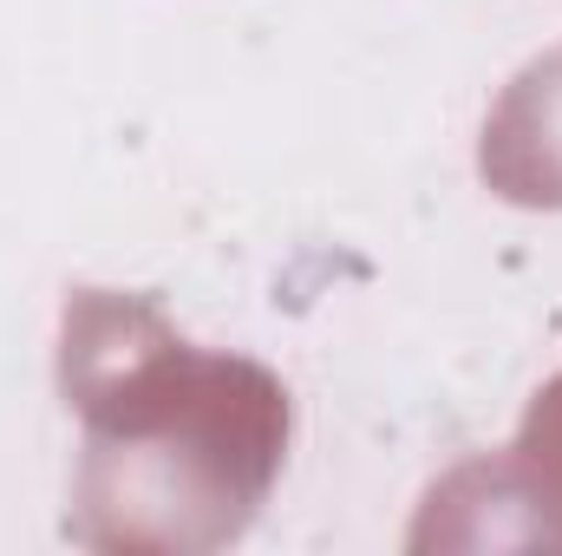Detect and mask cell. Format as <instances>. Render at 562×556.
Segmentation results:
<instances>
[{
	"label": "cell",
	"instance_id": "3957f363",
	"mask_svg": "<svg viewBox=\"0 0 562 556\" xmlns=\"http://www.w3.org/2000/svg\"><path fill=\"white\" fill-rule=\"evenodd\" d=\"M477 177L517 210H562V46L537 53L477 132Z\"/></svg>",
	"mask_w": 562,
	"mask_h": 556
},
{
	"label": "cell",
	"instance_id": "6da1fadb",
	"mask_svg": "<svg viewBox=\"0 0 562 556\" xmlns=\"http://www.w3.org/2000/svg\"><path fill=\"white\" fill-rule=\"evenodd\" d=\"M59 400L79 419L72 544L105 556H203L236 544L288 458V387L262 360L196 347L119 288L59 308Z\"/></svg>",
	"mask_w": 562,
	"mask_h": 556
},
{
	"label": "cell",
	"instance_id": "7a4b0ae2",
	"mask_svg": "<svg viewBox=\"0 0 562 556\" xmlns=\"http://www.w3.org/2000/svg\"><path fill=\"white\" fill-rule=\"evenodd\" d=\"M562 551V374L530 400L517 438L464 458L425 491L413 551Z\"/></svg>",
	"mask_w": 562,
	"mask_h": 556
}]
</instances>
